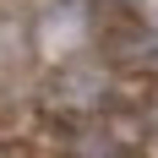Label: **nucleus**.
I'll return each instance as SVG.
<instances>
[{"mask_svg":"<svg viewBox=\"0 0 158 158\" xmlns=\"http://www.w3.org/2000/svg\"><path fill=\"white\" fill-rule=\"evenodd\" d=\"M120 44H126V55H131L136 65H158V33L142 27V33H126Z\"/></svg>","mask_w":158,"mask_h":158,"instance_id":"obj_1","label":"nucleus"}]
</instances>
